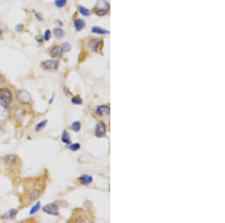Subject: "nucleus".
Returning <instances> with one entry per match:
<instances>
[{
    "label": "nucleus",
    "mask_w": 225,
    "mask_h": 223,
    "mask_svg": "<svg viewBox=\"0 0 225 223\" xmlns=\"http://www.w3.org/2000/svg\"><path fill=\"white\" fill-rule=\"evenodd\" d=\"M92 32L95 34H100V35H104L108 34L109 32L106 29H104L101 27H98V26H94L92 28Z\"/></svg>",
    "instance_id": "13"
},
{
    "label": "nucleus",
    "mask_w": 225,
    "mask_h": 223,
    "mask_svg": "<svg viewBox=\"0 0 225 223\" xmlns=\"http://www.w3.org/2000/svg\"><path fill=\"white\" fill-rule=\"evenodd\" d=\"M95 135L98 138H102L103 136H104L105 133H106V126H105L104 123L102 122L98 123L95 126Z\"/></svg>",
    "instance_id": "7"
},
{
    "label": "nucleus",
    "mask_w": 225,
    "mask_h": 223,
    "mask_svg": "<svg viewBox=\"0 0 225 223\" xmlns=\"http://www.w3.org/2000/svg\"><path fill=\"white\" fill-rule=\"evenodd\" d=\"M44 39L46 41H48L50 39V38H51V32L49 30V29H47V30L45 31V33H44Z\"/></svg>",
    "instance_id": "26"
},
{
    "label": "nucleus",
    "mask_w": 225,
    "mask_h": 223,
    "mask_svg": "<svg viewBox=\"0 0 225 223\" xmlns=\"http://www.w3.org/2000/svg\"><path fill=\"white\" fill-rule=\"evenodd\" d=\"M23 27L24 26L23 24H17L15 27V29L17 32H21V31H22L23 29Z\"/></svg>",
    "instance_id": "28"
},
{
    "label": "nucleus",
    "mask_w": 225,
    "mask_h": 223,
    "mask_svg": "<svg viewBox=\"0 0 225 223\" xmlns=\"http://www.w3.org/2000/svg\"><path fill=\"white\" fill-rule=\"evenodd\" d=\"M17 100L22 104H28L32 100V97L28 91L20 90L17 93Z\"/></svg>",
    "instance_id": "4"
},
{
    "label": "nucleus",
    "mask_w": 225,
    "mask_h": 223,
    "mask_svg": "<svg viewBox=\"0 0 225 223\" xmlns=\"http://www.w3.org/2000/svg\"><path fill=\"white\" fill-rule=\"evenodd\" d=\"M86 26V23L83 19H77L75 21V27L77 31H81Z\"/></svg>",
    "instance_id": "12"
},
{
    "label": "nucleus",
    "mask_w": 225,
    "mask_h": 223,
    "mask_svg": "<svg viewBox=\"0 0 225 223\" xmlns=\"http://www.w3.org/2000/svg\"><path fill=\"white\" fill-rule=\"evenodd\" d=\"M110 9V5L106 0H98L95 7L94 8V12L98 16H103L108 12Z\"/></svg>",
    "instance_id": "3"
},
{
    "label": "nucleus",
    "mask_w": 225,
    "mask_h": 223,
    "mask_svg": "<svg viewBox=\"0 0 225 223\" xmlns=\"http://www.w3.org/2000/svg\"><path fill=\"white\" fill-rule=\"evenodd\" d=\"M53 99H54V95H53L52 97H51V99L49 100V104H52Z\"/></svg>",
    "instance_id": "30"
},
{
    "label": "nucleus",
    "mask_w": 225,
    "mask_h": 223,
    "mask_svg": "<svg viewBox=\"0 0 225 223\" xmlns=\"http://www.w3.org/2000/svg\"><path fill=\"white\" fill-rule=\"evenodd\" d=\"M78 10H79V12H80V14H81L82 15L85 16V17H89V16H90V14H91L90 11L88 10L87 9H86V8L83 7V6H79V7H78Z\"/></svg>",
    "instance_id": "18"
},
{
    "label": "nucleus",
    "mask_w": 225,
    "mask_h": 223,
    "mask_svg": "<svg viewBox=\"0 0 225 223\" xmlns=\"http://www.w3.org/2000/svg\"><path fill=\"white\" fill-rule=\"evenodd\" d=\"M71 129L75 132H78L81 129V124L80 122H75L71 125Z\"/></svg>",
    "instance_id": "20"
},
{
    "label": "nucleus",
    "mask_w": 225,
    "mask_h": 223,
    "mask_svg": "<svg viewBox=\"0 0 225 223\" xmlns=\"http://www.w3.org/2000/svg\"><path fill=\"white\" fill-rule=\"evenodd\" d=\"M79 180H80V183H81L83 185H84V186H87V185H89V184L92 182L93 178H92V177H91V176L89 175L83 174V175H82L81 177L79 178Z\"/></svg>",
    "instance_id": "10"
},
{
    "label": "nucleus",
    "mask_w": 225,
    "mask_h": 223,
    "mask_svg": "<svg viewBox=\"0 0 225 223\" xmlns=\"http://www.w3.org/2000/svg\"><path fill=\"white\" fill-rule=\"evenodd\" d=\"M35 17H37V18L38 19V20H40V21H43L42 16H41V14H39V13H38V14H37V13H35Z\"/></svg>",
    "instance_id": "29"
},
{
    "label": "nucleus",
    "mask_w": 225,
    "mask_h": 223,
    "mask_svg": "<svg viewBox=\"0 0 225 223\" xmlns=\"http://www.w3.org/2000/svg\"><path fill=\"white\" fill-rule=\"evenodd\" d=\"M47 123H48V120H47V119L41 121V123H38L35 126V131H38H38H41V130L45 127Z\"/></svg>",
    "instance_id": "19"
},
{
    "label": "nucleus",
    "mask_w": 225,
    "mask_h": 223,
    "mask_svg": "<svg viewBox=\"0 0 225 223\" xmlns=\"http://www.w3.org/2000/svg\"><path fill=\"white\" fill-rule=\"evenodd\" d=\"M71 102L75 104H81L83 103V101L78 96H75L71 99Z\"/></svg>",
    "instance_id": "24"
},
{
    "label": "nucleus",
    "mask_w": 225,
    "mask_h": 223,
    "mask_svg": "<svg viewBox=\"0 0 225 223\" xmlns=\"http://www.w3.org/2000/svg\"><path fill=\"white\" fill-rule=\"evenodd\" d=\"M110 107L105 105H101L97 107L96 112L100 116H109L110 115Z\"/></svg>",
    "instance_id": "9"
},
{
    "label": "nucleus",
    "mask_w": 225,
    "mask_h": 223,
    "mask_svg": "<svg viewBox=\"0 0 225 223\" xmlns=\"http://www.w3.org/2000/svg\"><path fill=\"white\" fill-rule=\"evenodd\" d=\"M17 210L16 209H11L10 210H9L8 212L5 213V214L2 216V218L4 219H13L14 218H15V216H17Z\"/></svg>",
    "instance_id": "11"
},
{
    "label": "nucleus",
    "mask_w": 225,
    "mask_h": 223,
    "mask_svg": "<svg viewBox=\"0 0 225 223\" xmlns=\"http://www.w3.org/2000/svg\"><path fill=\"white\" fill-rule=\"evenodd\" d=\"M41 67L46 72H56L59 67V62L56 60H47L41 63Z\"/></svg>",
    "instance_id": "2"
},
{
    "label": "nucleus",
    "mask_w": 225,
    "mask_h": 223,
    "mask_svg": "<svg viewBox=\"0 0 225 223\" xmlns=\"http://www.w3.org/2000/svg\"><path fill=\"white\" fill-rule=\"evenodd\" d=\"M35 40L38 43H42L44 41V37L41 35H38V36H35Z\"/></svg>",
    "instance_id": "27"
},
{
    "label": "nucleus",
    "mask_w": 225,
    "mask_h": 223,
    "mask_svg": "<svg viewBox=\"0 0 225 223\" xmlns=\"http://www.w3.org/2000/svg\"><path fill=\"white\" fill-rule=\"evenodd\" d=\"M43 211L52 216H58L59 215V209L58 207L54 204H49L43 207Z\"/></svg>",
    "instance_id": "5"
},
{
    "label": "nucleus",
    "mask_w": 225,
    "mask_h": 223,
    "mask_svg": "<svg viewBox=\"0 0 225 223\" xmlns=\"http://www.w3.org/2000/svg\"><path fill=\"white\" fill-rule=\"evenodd\" d=\"M101 44V40L98 38H92L88 43V47L92 52H97Z\"/></svg>",
    "instance_id": "8"
},
{
    "label": "nucleus",
    "mask_w": 225,
    "mask_h": 223,
    "mask_svg": "<svg viewBox=\"0 0 225 223\" xmlns=\"http://www.w3.org/2000/svg\"><path fill=\"white\" fill-rule=\"evenodd\" d=\"M12 92L8 88L0 89V103L5 109H9L12 102Z\"/></svg>",
    "instance_id": "1"
},
{
    "label": "nucleus",
    "mask_w": 225,
    "mask_h": 223,
    "mask_svg": "<svg viewBox=\"0 0 225 223\" xmlns=\"http://www.w3.org/2000/svg\"><path fill=\"white\" fill-rule=\"evenodd\" d=\"M2 29H0V36H1V35H2Z\"/></svg>",
    "instance_id": "31"
},
{
    "label": "nucleus",
    "mask_w": 225,
    "mask_h": 223,
    "mask_svg": "<svg viewBox=\"0 0 225 223\" xmlns=\"http://www.w3.org/2000/svg\"><path fill=\"white\" fill-rule=\"evenodd\" d=\"M55 5L58 8H62L66 5V0H55Z\"/></svg>",
    "instance_id": "23"
},
{
    "label": "nucleus",
    "mask_w": 225,
    "mask_h": 223,
    "mask_svg": "<svg viewBox=\"0 0 225 223\" xmlns=\"http://www.w3.org/2000/svg\"><path fill=\"white\" fill-rule=\"evenodd\" d=\"M64 53L62 49L61 46H59V45H54L50 48V56H52L53 58H59L62 56V53Z\"/></svg>",
    "instance_id": "6"
},
{
    "label": "nucleus",
    "mask_w": 225,
    "mask_h": 223,
    "mask_svg": "<svg viewBox=\"0 0 225 223\" xmlns=\"http://www.w3.org/2000/svg\"><path fill=\"white\" fill-rule=\"evenodd\" d=\"M40 207H41V203L38 202L37 204H35L34 206L32 207V209H31V210H30V212H29V214L33 215V214H35V213H36L39 210Z\"/></svg>",
    "instance_id": "21"
},
{
    "label": "nucleus",
    "mask_w": 225,
    "mask_h": 223,
    "mask_svg": "<svg viewBox=\"0 0 225 223\" xmlns=\"http://www.w3.org/2000/svg\"><path fill=\"white\" fill-rule=\"evenodd\" d=\"M62 141L63 143H65V144H70L71 143V138H70L69 135H68V133L64 130L62 134Z\"/></svg>",
    "instance_id": "15"
},
{
    "label": "nucleus",
    "mask_w": 225,
    "mask_h": 223,
    "mask_svg": "<svg viewBox=\"0 0 225 223\" xmlns=\"http://www.w3.org/2000/svg\"><path fill=\"white\" fill-rule=\"evenodd\" d=\"M4 162L7 165H11L14 163L16 160V156L14 155H8L5 156L3 158Z\"/></svg>",
    "instance_id": "14"
},
{
    "label": "nucleus",
    "mask_w": 225,
    "mask_h": 223,
    "mask_svg": "<svg viewBox=\"0 0 225 223\" xmlns=\"http://www.w3.org/2000/svg\"><path fill=\"white\" fill-rule=\"evenodd\" d=\"M39 196H40V192L38 190H34L29 194V199L30 201H33L34 200L37 199Z\"/></svg>",
    "instance_id": "17"
},
{
    "label": "nucleus",
    "mask_w": 225,
    "mask_h": 223,
    "mask_svg": "<svg viewBox=\"0 0 225 223\" xmlns=\"http://www.w3.org/2000/svg\"><path fill=\"white\" fill-rule=\"evenodd\" d=\"M80 148V145L79 143H72L69 146V149L71 150V151H77Z\"/></svg>",
    "instance_id": "25"
},
{
    "label": "nucleus",
    "mask_w": 225,
    "mask_h": 223,
    "mask_svg": "<svg viewBox=\"0 0 225 223\" xmlns=\"http://www.w3.org/2000/svg\"><path fill=\"white\" fill-rule=\"evenodd\" d=\"M63 52H69L71 49V45L69 42H64L61 46Z\"/></svg>",
    "instance_id": "22"
},
{
    "label": "nucleus",
    "mask_w": 225,
    "mask_h": 223,
    "mask_svg": "<svg viewBox=\"0 0 225 223\" xmlns=\"http://www.w3.org/2000/svg\"><path fill=\"white\" fill-rule=\"evenodd\" d=\"M53 35L57 38H62L65 36V32L61 28H55L53 29Z\"/></svg>",
    "instance_id": "16"
}]
</instances>
